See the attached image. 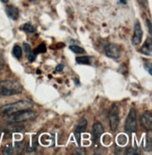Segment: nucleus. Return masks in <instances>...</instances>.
Instances as JSON below:
<instances>
[{
	"instance_id": "f257e3e1",
	"label": "nucleus",
	"mask_w": 152,
	"mask_h": 155,
	"mask_svg": "<svg viewBox=\"0 0 152 155\" xmlns=\"http://www.w3.org/2000/svg\"><path fill=\"white\" fill-rule=\"evenodd\" d=\"M33 106L34 104L27 100H22V101H18L12 104H8L0 107V116L7 117L16 112L25 110V109H31Z\"/></svg>"
},
{
	"instance_id": "f03ea898",
	"label": "nucleus",
	"mask_w": 152,
	"mask_h": 155,
	"mask_svg": "<svg viewBox=\"0 0 152 155\" xmlns=\"http://www.w3.org/2000/svg\"><path fill=\"white\" fill-rule=\"evenodd\" d=\"M23 90L22 85L14 80L0 81V96H11L21 93Z\"/></svg>"
},
{
	"instance_id": "7ed1b4c3",
	"label": "nucleus",
	"mask_w": 152,
	"mask_h": 155,
	"mask_svg": "<svg viewBox=\"0 0 152 155\" xmlns=\"http://www.w3.org/2000/svg\"><path fill=\"white\" fill-rule=\"evenodd\" d=\"M7 121L10 123H21L24 121H28L36 117V113L31 109H25L19 112H16L10 116H7Z\"/></svg>"
},
{
	"instance_id": "20e7f679",
	"label": "nucleus",
	"mask_w": 152,
	"mask_h": 155,
	"mask_svg": "<svg viewBox=\"0 0 152 155\" xmlns=\"http://www.w3.org/2000/svg\"><path fill=\"white\" fill-rule=\"evenodd\" d=\"M137 131V117L134 108H131L125 122V132L127 134L135 133Z\"/></svg>"
},
{
	"instance_id": "39448f33",
	"label": "nucleus",
	"mask_w": 152,
	"mask_h": 155,
	"mask_svg": "<svg viewBox=\"0 0 152 155\" xmlns=\"http://www.w3.org/2000/svg\"><path fill=\"white\" fill-rule=\"evenodd\" d=\"M109 125L112 131H117L119 126V107L118 104H113L109 114Z\"/></svg>"
},
{
	"instance_id": "423d86ee",
	"label": "nucleus",
	"mask_w": 152,
	"mask_h": 155,
	"mask_svg": "<svg viewBox=\"0 0 152 155\" xmlns=\"http://www.w3.org/2000/svg\"><path fill=\"white\" fill-rule=\"evenodd\" d=\"M105 54L108 58H113V59H118L121 56V50L120 47L117 44L114 43H109L105 46Z\"/></svg>"
},
{
	"instance_id": "0eeeda50",
	"label": "nucleus",
	"mask_w": 152,
	"mask_h": 155,
	"mask_svg": "<svg viewBox=\"0 0 152 155\" xmlns=\"http://www.w3.org/2000/svg\"><path fill=\"white\" fill-rule=\"evenodd\" d=\"M103 127L100 122H95L93 124V128H92V136H93V142L94 144H99L101 137L103 134Z\"/></svg>"
},
{
	"instance_id": "6e6552de",
	"label": "nucleus",
	"mask_w": 152,
	"mask_h": 155,
	"mask_svg": "<svg viewBox=\"0 0 152 155\" xmlns=\"http://www.w3.org/2000/svg\"><path fill=\"white\" fill-rule=\"evenodd\" d=\"M143 39V30L139 22H137L134 25V31H133V36L131 39V43L133 45H139Z\"/></svg>"
},
{
	"instance_id": "1a4fd4ad",
	"label": "nucleus",
	"mask_w": 152,
	"mask_h": 155,
	"mask_svg": "<svg viewBox=\"0 0 152 155\" xmlns=\"http://www.w3.org/2000/svg\"><path fill=\"white\" fill-rule=\"evenodd\" d=\"M141 124L143 128L150 131L152 128V114L150 111H146L141 116Z\"/></svg>"
},
{
	"instance_id": "9d476101",
	"label": "nucleus",
	"mask_w": 152,
	"mask_h": 155,
	"mask_svg": "<svg viewBox=\"0 0 152 155\" xmlns=\"http://www.w3.org/2000/svg\"><path fill=\"white\" fill-rule=\"evenodd\" d=\"M86 126H87V120L86 118H82L81 120L79 121L78 125H77V128L75 130V137L77 139V142L80 144V134L81 133H84L86 129Z\"/></svg>"
},
{
	"instance_id": "9b49d317",
	"label": "nucleus",
	"mask_w": 152,
	"mask_h": 155,
	"mask_svg": "<svg viewBox=\"0 0 152 155\" xmlns=\"http://www.w3.org/2000/svg\"><path fill=\"white\" fill-rule=\"evenodd\" d=\"M6 13L12 20H17L18 18H19V10H18L15 6H12V5L7 6L6 7Z\"/></svg>"
},
{
	"instance_id": "f8f14e48",
	"label": "nucleus",
	"mask_w": 152,
	"mask_h": 155,
	"mask_svg": "<svg viewBox=\"0 0 152 155\" xmlns=\"http://www.w3.org/2000/svg\"><path fill=\"white\" fill-rule=\"evenodd\" d=\"M152 51V41H151V37H149L148 39H147L145 44L143 45L140 52L142 54H146V56H151V52Z\"/></svg>"
},
{
	"instance_id": "ddd939ff",
	"label": "nucleus",
	"mask_w": 152,
	"mask_h": 155,
	"mask_svg": "<svg viewBox=\"0 0 152 155\" xmlns=\"http://www.w3.org/2000/svg\"><path fill=\"white\" fill-rule=\"evenodd\" d=\"M12 54L16 58H21L23 54V50L19 45H15L12 49Z\"/></svg>"
},
{
	"instance_id": "4468645a",
	"label": "nucleus",
	"mask_w": 152,
	"mask_h": 155,
	"mask_svg": "<svg viewBox=\"0 0 152 155\" xmlns=\"http://www.w3.org/2000/svg\"><path fill=\"white\" fill-rule=\"evenodd\" d=\"M22 29L24 30L25 32H27V33H34V32L36 31L35 26H33L30 23H26V24H24V25L22 26Z\"/></svg>"
},
{
	"instance_id": "2eb2a0df",
	"label": "nucleus",
	"mask_w": 152,
	"mask_h": 155,
	"mask_svg": "<svg viewBox=\"0 0 152 155\" xmlns=\"http://www.w3.org/2000/svg\"><path fill=\"white\" fill-rule=\"evenodd\" d=\"M76 62L79 64H84V65H89L90 64V59L87 57H78L76 58Z\"/></svg>"
},
{
	"instance_id": "dca6fc26",
	"label": "nucleus",
	"mask_w": 152,
	"mask_h": 155,
	"mask_svg": "<svg viewBox=\"0 0 152 155\" xmlns=\"http://www.w3.org/2000/svg\"><path fill=\"white\" fill-rule=\"evenodd\" d=\"M70 49L73 51V53L78 54H84L86 53V51L83 48H81L80 46H77V45H70Z\"/></svg>"
},
{
	"instance_id": "f3484780",
	"label": "nucleus",
	"mask_w": 152,
	"mask_h": 155,
	"mask_svg": "<svg viewBox=\"0 0 152 155\" xmlns=\"http://www.w3.org/2000/svg\"><path fill=\"white\" fill-rule=\"evenodd\" d=\"M46 52V45L44 43H41L40 44L38 48L35 50V53L36 54H39V53H45Z\"/></svg>"
},
{
	"instance_id": "a211bd4d",
	"label": "nucleus",
	"mask_w": 152,
	"mask_h": 155,
	"mask_svg": "<svg viewBox=\"0 0 152 155\" xmlns=\"http://www.w3.org/2000/svg\"><path fill=\"white\" fill-rule=\"evenodd\" d=\"M13 150H14V149H13L12 146L11 145H8V146H6V147L4 148L3 152L5 154H12L13 153Z\"/></svg>"
},
{
	"instance_id": "6ab92c4d",
	"label": "nucleus",
	"mask_w": 152,
	"mask_h": 155,
	"mask_svg": "<svg viewBox=\"0 0 152 155\" xmlns=\"http://www.w3.org/2000/svg\"><path fill=\"white\" fill-rule=\"evenodd\" d=\"M36 56H37V54H36L35 52H33V51H31V52L28 54V60H29L30 62H33V61L36 59Z\"/></svg>"
},
{
	"instance_id": "aec40b11",
	"label": "nucleus",
	"mask_w": 152,
	"mask_h": 155,
	"mask_svg": "<svg viewBox=\"0 0 152 155\" xmlns=\"http://www.w3.org/2000/svg\"><path fill=\"white\" fill-rule=\"evenodd\" d=\"M23 47H24V52H25L26 54H27L32 51V50H31V47H30V45H29V44H27V43H24Z\"/></svg>"
},
{
	"instance_id": "412c9836",
	"label": "nucleus",
	"mask_w": 152,
	"mask_h": 155,
	"mask_svg": "<svg viewBox=\"0 0 152 155\" xmlns=\"http://www.w3.org/2000/svg\"><path fill=\"white\" fill-rule=\"evenodd\" d=\"M127 154H132V155H137V154H140V152L139 151H137L136 150V149H129V150L126 152Z\"/></svg>"
},
{
	"instance_id": "4be33fe9",
	"label": "nucleus",
	"mask_w": 152,
	"mask_h": 155,
	"mask_svg": "<svg viewBox=\"0 0 152 155\" xmlns=\"http://www.w3.org/2000/svg\"><path fill=\"white\" fill-rule=\"evenodd\" d=\"M63 69H64V66L62 65V64H59V65L57 66L56 71H63Z\"/></svg>"
},
{
	"instance_id": "5701e85b",
	"label": "nucleus",
	"mask_w": 152,
	"mask_h": 155,
	"mask_svg": "<svg viewBox=\"0 0 152 155\" xmlns=\"http://www.w3.org/2000/svg\"><path fill=\"white\" fill-rule=\"evenodd\" d=\"M147 24H148V30H149V35L151 36V24H150V21L147 20Z\"/></svg>"
},
{
	"instance_id": "b1692460",
	"label": "nucleus",
	"mask_w": 152,
	"mask_h": 155,
	"mask_svg": "<svg viewBox=\"0 0 152 155\" xmlns=\"http://www.w3.org/2000/svg\"><path fill=\"white\" fill-rule=\"evenodd\" d=\"M120 2H121L122 4H125V3H126V0H120Z\"/></svg>"
},
{
	"instance_id": "393cba45",
	"label": "nucleus",
	"mask_w": 152,
	"mask_h": 155,
	"mask_svg": "<svg viewBox=\"0 0 152 155\" xmlns=\"http://www.w3.org/2000/svg\"><path fill=\"white\" fill-rule=\"evenodd\" d=\"M1 1H2L3 3H8V0H1Z\"/></svg>"
},
{
	"instance_id": "a878e982",
	"label": "nucleus",
	"mask_w": 152,
	"mask_h": 155,
	"mask_svg": "<svg viewBox=\"0 0 152 155\" xmlns=\"http://www.w3.org/2000/svg\"><path fill=\"white\" fill-rule=\"evenodd\" d=\"M31 1H35V0H31Z\"/></svg>"
}]
</instances>
